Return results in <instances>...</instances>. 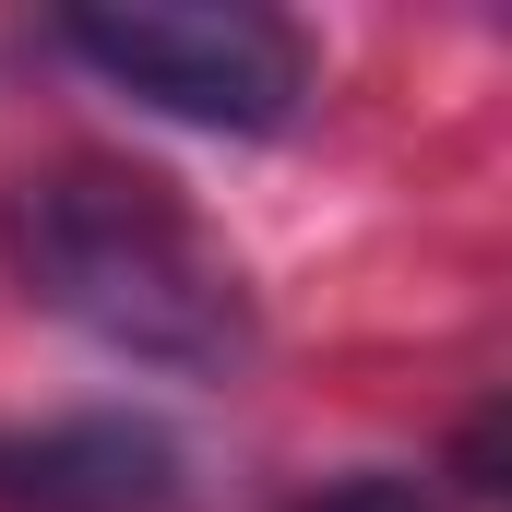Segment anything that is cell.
I'll list each match as a JSON object with an SVG mask.
<instances>
[{"instance_id": "cell-3", "label": "cell", "mask_w": 512, "mask_h": 512, "mask_svg": "<svg viewBox=\"0 0 512 512\" xmlns=\"http://www.w3.org/2000/svg\"><path fill=\"white\" fill-rule=\"evenodd\" d=\"M179 453L143 417H48L0 429V512H167Z\"/></svg>"}, {"instance_id": "cell-4", "label": "cell", "mask_w": 512, "mask_h": 512, "mask_svg": "<svg viewBox=\"0 0 512 512\" xmlns=\"http://www.w3.org/2000/svg\"><path fill=\"white\" fill-rule=\"evenodd\" d=\"M298 512H441V489L405 477V465H346V477H322Z\"/></svg>"}, {"instance_id": "cell-1", "label": "cell", "mask_w": 512, "mask_h": 512, "mask_svg": "<svg viewBox=\"0 0 512 512\" xmlns=\"http://www.w3.org/2000/svg\"><path fill=\"white\" fill-rule=\"evenodd\" d=\"M12 274L48 322H72L84 346H108L131 370H167V382H227L251 370V274L239 251L143 167L108 155H60L36 179H12Z\"/></svg>"}, {"instance_id": "cell-2", "label": "cell", "mask_w": 512, "mask_h": 512, "mask_svg": "<svg viewBox=\"0 0 512 512\" xmlns=\"http://www.w3.org/2000/svg\"><path fill=\"white\" fill-rule=\"evenodd\" d=\"M60 48L108 96L227 143H262L310 108V36L251 0H84L60 12Z\"/></svg>"}]
</instances>
